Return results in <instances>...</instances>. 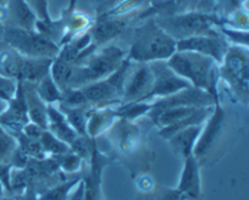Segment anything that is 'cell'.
<instances>
[{
	"label": "cell",
	"mask_w": 249,
	"mask_h": 200,
	"mask_svg": "<svg viewBox=\"0 0 249 200\" xmlns=\"http://www.w3.org/2000/svg\"><path fill=\"white\" fill-rule=\"evenodd\" d=\"M167 65L192 86L211 94L215 103L219 104L216 89L219 70L213 58L194 51H175L167 60Z\"/></svg>",
	"instance_id": "cell-1"
},
{
	"label": "cell",
	"mask_w": 249,
	"mask_h": 200,
	"mask_svg": "<svg viewBox=\"0 0 249 200\" xmlns=\"http://www.w3.org/2000/svg\"><path fill=\"white\" fill-rule=\"evenodd\" d=\"M177 51V40L170 36L158 23L148 19L134 32L128 58L140 63L168 60Z\"/></svg>",
	"instance_id": "cell-2"
},
{
	"label": "cell",
	"mask_w": 249,
	"mask_h": 200,
	"mask_svg": "<svg viewBox=\"0 0 249 200\" xmlns=\"http://www.w3.org/2000/svg\"><path fill=\"white\" fill-rule=\"evenodd\" d=\"M123 57L124 51H122L117 46L111 45L104 49L101 52L94 55L88 61H84L80 65L78 63L74 66L73 77L68 89H77V87L106 79L121 67L123 61L125 60Z\"/></svg>",
	"instance_id": "cell-3"
},
{
	"label": "cell",
	"mask_w": 249,
	"mask_h": 200,
	"mask_svg": "<svg viewBox=\"0 0 249 200\" xmlns=\"http://www.w3.org/2000/svg\"><path fill=\"white\" fill-rule=\"evenodd\" d=\"M2 38L12 50L24 57L53 60L60 52L55 41L32 29L9 26L5 28Z\"/></svg>",
	"instance_id": "cell-4"
},
{
	"label": "cell",
	"mask_w": 249,
	"mask_h": 200,
	"mask_svg": "<svg viewBox=\"0 0 249 200\" xmlns=\"http://www.w3.org/2000/svg\"><path fill=\"white\" fill-rule=\"evenodd\" d=\"M156 22L160 28L164 29L177 41L180 39L190 38V36L195 35L216 34L213 27L214 24L218 23L215 17L211 16V15L199 14V12L178 15V16H173Z\"/></svg>",
	"instance_id": "cell-5"
},
{
	"label": "cell",
	"mask_w": 249,
	"mask_h": 200,
	"mask_svg": "<svg viewBox=\"0 0 249 200\" xmlns=\"http://www.w3.org/2000/svg\"><path fill=\"white\" fill-rule=\"evenodd\" d=\"M219 75L231 85L238 95L247 99L248 96V52L247 49L228 48Z\"/></svg>",
	"instance_id": "cell-6"
},
{
	"label": "cell",
	"mask_w": 249,
	"mask_h": 200,
	"mask_svg": "<svg viewBox=\"0 0 249 200\" xmlns=\"http://www.w3.org/2000/svg\"><path fill=\"white\" fill-rule=\"evenodd\" d=\"M150 67L151 69H152L155 80H153V85L150 94L146 96V99L143 100V101L150 99H155V97L163 99V97L170 96V95H174L177 94V92L181 91V90L192 86L187 80L182 79L181 77L175 74V73L168 67L167 63H164L163 61H155V62H151Z\"/></svg>",
	"instance_id": "cell-7"
},
{
	"label": "cell",
	"mask_w": 249,
	"mask_h": 200,
	"mask_svg": "<svg viewBox=\"0 0 249 200\" xmlns=\"http://www.w3.org/2000/svg\"><path fill=\"white\" fill-rule=\"evenodd\" d=\"M177 51H194L209 56L216 63H221L228 51V45L218 33L206 34L180 39L177 41Z\"/></svg>",
	"instance_id": "cell-8"
},
{
	"label": "cell",
	"mask_w": 249,
	"mask_h": 200,
	"mask_svg": "<svg viewBox=\"0 0 249 200\" xmlns=\"http://www.w3.org/2000/svg\"><path fill=\"white\" fill-rule=\"evenodd\" d=\"M153 80L155 77L150 63H141L129 78L126 74L122 90V96L126 103L142 102L152 89Z\"/></svg>",
	"instance_id": "cell-9"
},
{
	"label": "cell",
	"mask_w": 249,
	"mask_h": 200,
	"mask_svg": "<svg viewBox=\"0 0 249 200\" xmlns=\"http://www.w3.org/2000/svg\"><path fill=\"white\" fill-rule=\"evenodd\" d=\"M224 121H225V112L221 108L220 104H216L215 111L209 118L206 128H202L199 137L197 140L196 146H195L194 152H192V154L197 160L206 157L209 150L214 147V145L218 143L219 138L223 133Z\"/></svg>",
	"instance_id": "cell-10"
},
{
	"label": "cell",
	"mask_w": 249,
	"mask_h": 200,
	"mask_svg": "<svg viewBox=\"0 0 249 200\" xmlns=\"http://www.w3.org/2000/svg\"><path fill=\"white\" fill-rule=\"evenodd\" d=\"M179 192L185 200H197L201 197V176H199V163L194 154L185 158L184 170L180 177Z\"/></svg>",
	"instance_id": "cell-11"
},
{
	"label": "cell",
	"mask_w": 249,
	"mask_h": 200,
	"mask_svg": "<svg viewBox=\"0 0 249 200\" xmlns=\"http://www.w3.org/2000/svg\"><path fill=\"white\" fill-rule=\"evenodd\" d=\"M23 96L29 119L41 129L48 128V107L45 106V102L39 97L36 87L33 86V83H24Z\"/></svg>",
	"instance_id": "cell-12"
},
{
	"label": "cell",
	"mask_w": 249,
	"mask_h": 200,
	"mask_svg": "<svg viewBox=\"0 0 249 200\" xmlns=\"http://www.w3.org/2000/svg\"><path fill=\"white\" fill-rule=\"evenodd\" d=\"M7 17L12 19V26L36 31V15L27 0H9Z\"/></svg>",
	"instance_id": "cell-13"
},
{
	"label": "cell",
	"mask_w": 249,
	"mask_h": 200,
	"mask_svg": "<svg viewBox=\"0 0 249 200\" xmlns=\"http://www.w3.org/2000/svg\"><path fill=\"white\" fill-rule=\"evenodd\" d=\"M201 131V124L199 125L187 126V128L178 131L175 135H173L169 138L173 150L178 155H181L184 159L190 157V155H192V152H194V148L196 146V142L198 140Z\"/></svg>",
	"instance_id": "cell-14"
},
{
	"label": "cell",
	"mask_w": 249,
	"mask_h": 200,
	"mask_svg": "<svg viewBox=\"0 0 249 200\" xmlns=\"http://www.w3.org/2000/svg\"><path fill=\"white\" fill-rule=\"evenodd\" d=\"M125 26L126 19L111 18V17L104 16V19H100L91 29V33L89 34L91 36V40L95 43V46H97L116 38L118 34L123 32Z\"/></svg>",
	"instance_id": "cell-15"
},
{
	"label": "cell",
	"mask_w": 249,
	"mask_h": 200,
	"mask_svg": "<svg viewBox=\"0 0 249 200\" xmlns=\"http://www.w3.org/2000/svg\"><path fill=\"white\" fill-rule=\"evenodd\" d=\"M48 128H50L51 133L62 142L72 143L78 137V133L66 120L63 114L53 108L51 104L48 106Z\"/></svg>",
	"instance_id": "cell-16"
},
{
	"label": "cell",
	"mask_w": 249,
	"mask_h": 200,
	"mask_svg": "<svg viewBox=\"0 0 249 200\" xmlns=\"http://www.w3.org/2000/svg\"><path fill=\"white\" fill-rule=\"evenodd\" d=\"M36 90L39 97L46 103L53 104L55 102H61V100H62V91L58 89L50 74H48L40 82L36 83Z\"/></svg>",
	"instance_id": "cell-17"
},
{
	"label": "cell",
	"mask_w": 249,
	"mask_h": 200,
	"mask_svg": "<svg viewBox=\"0 0 249 200\" xmlns=\"http://www.w3.org/2000/svg\"><path fill=\"white\" fill-rule=\"evenodd\" d=\"M40 138L44 150H49V152L53 153V154H63V153L67 152L68 148L66 143L58 140L57 137H55L51 133H45L44 131L41 133Z\"/></svg>",
	"instance_id": "cell-18"
},
{
	"label": "cell",
	"mask_w": 249,
	"mask_h": 200,
	"mask_svg": "<svg viewBox=\"0 0 249 200\" xmlns=\"http://www.w3.org/2000/svg\"><path fill=\"white\" fill-rule=\"evenodd\" d=\"M18 80H15L14 78L5 77L0 74V99H4L6 101H11L16 96L17 87H18Z\"/></svg>",
	"instance_id": "cell-19"
},
{
	"label": "cell",
	"mask_w": 249,
	"mask_h": 200,
	"mask_svg": "<svg viewBox=\"0 0 249 200\" xmlns=\"http://www.w3.org/2000/svg\"><path fill=\"white\" fill-rule=\"evenodd\" d=\"M29 2H32V5L36 9V12H38V16L40 21H51L48 11V0H31Z\"/></svg>",
	"instance_id": "cell-20"
},
{
	"label": "cell",
	"mask_w": 249,
	"mask_h": 200,
	"mask_svg": "<svg viewBox=\"0 0 249 200\" xmlns=\"http://www.w3.org/2000/svg\"><path fill=\"white\" fill-rule=\"evenodd\" d=\"M80 163V157L77 154H68V157L65 158V162H63L62 167L66 171H75V170L79 167Z\"/></svg>",
	"instance_id": "cell-21"
},
{
	"label": "cell",
	"mask_w": 249,
	"mask_h": 200,
	"mask_svg": "<svg viewBox=\"0 0 249 200\" xmlns=\"http://www.w3.org/2000/svg\"><path fill=\"white\" fill-rule=\"evenodd\" d=\"M72 184L73 183L66 184V186H61V187H58V188L53 189V191L51 192L48 197H46V200H65L66 196H67L68 191H70V188Z\"/></svg>",
	"instance_id": "cell-22"
},
{
	"label": "cell",
	"mask_w": 249,
	"mask_h": 200,
	"mask_svg": "<svg viewBox=\"0 0 249 200\" xmlns=\"http://www.w3.org/2000/svg\"><path fill=\"white\" fill-rule=\"evenodd\" d=\"M160 200H185V199L182 198L181 194L175 189V191H168L167 193L163 194L162 198Z\"/></svg>",
	"instance_id": "cell-23"
},
{
	"label": "cell",
	"mask_w": 249,
	"mask_h": 200,
	"mask_svg": "<svg viewBox=\"0 0 249 200\" xmlns=\"http://www.w3.org/2000/svg\"><path fill=\"white\" fill-rule=\"evenodd\" d=\"M230 1H231V4L235 5V6H240L241 2L246 1V0H230Z\"/></svg>",
	"instance_id": "cell-24"
},
{
	"label": "cell",
	"mask_w": 249,
	"mask_h": 200,
	"mask_svg": "<svg viewBox=\"0 0 249 200\" xmlns=\"http://www.w3.org/2000/svg\"><path fill=\"white\" fill-rule=\"evenodd\" d=\"M5 4H6V0H0V7L4 6Z\"/></svg>",
	"instance_id": "cell-25"
},
{
	"label": "cell",
	"mask_w": 249,
	"mask_h": 200,
	"mask_svg": "<svg viewBox=\"0 0 249 200\" xmlns=\"http://www.w3.org/2000/svg\"><path fill=\"white\" fill-rule=\"evenodd\" d=\"M28 1H31V0H28Z\"/></svg>",
	"instance_id": "cell-26"
}]
</instances>
